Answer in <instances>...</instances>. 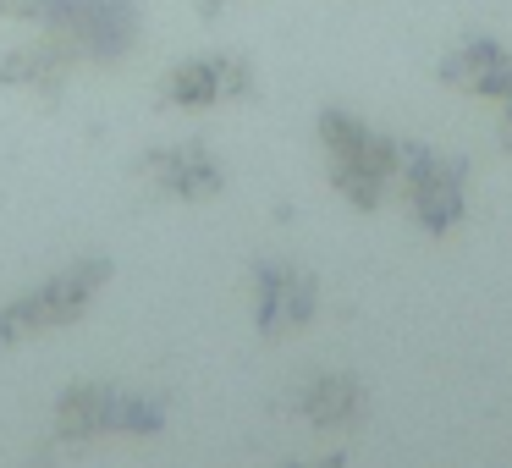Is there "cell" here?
Instances as JSON below:
<instances>
[{
    "label": "cell",
    "mask_w": 512,
    "mask_h": 468,
    "mask_svg": "<svg viewBox=\"0 0 512 468\" xmlns=\"http://www.w3.org/2000/svg\"><path fill=\"white\" fill-rule=\"evenodd\" d=\"M105 281H111V259L105 254L72 259L67 270H56L50 281H39L34 292L0 303V342L12 347V342H28V336H39V331L78 325L83 314L94 309V298L105 292Z\"/></svg>",
    "instance_id": "3"
},
{
    "label": "cell",
    "mask_w": 512,
    "mask_h": 468,
    "mask_svg": "<svg viewBox=\"0 0 512 468\" xmlns=\"http://www.w3.org/2000/svg\"><path fill=\"white\" fill-rule=\"evenodd\" d=\"M17 17L67 39L78 61H122L144 28L138 0H23Z\"/></svg>",
    "instance_id": "2"
},
{
    "label": "cell",
    "mask_w": 512,
    "mask_h": 468,
    "mask_svg": "<svg viewBox=\"0 0 512 468\" xmlns=\"http://www.w3.org/2000/svg\"><path fill=\"white\" fill-rule=\"evenodd\" d=\"M144 182L166 199H182V204H204V199H221L226 193V166L210 144L188 138V144H160L138 160Z\"/></svg>",
    "instance_id": "6"
},
{
    "label": "cell",
    "mask_w": 512,
    "mask_h": 468,
    "mask_svg": "<svg viewBox=\"0 0 512 468\" xmlns=\"http://www.w3.org/2000/svg\"><path fill=\"white\" fill-rule=\"evenodd\" d=\"M221 6H226V0H204V12H221Z\"/></svg>",
    "instance_id": "15"
},
{
    "label": "cell",
    "mask_w": 512,
    "mask_h": 468,
    "mask_svg": "<svg viewBox=\"0 0 512 468\" xmlns=\"http://www.w3.org/2000/svg\"><path fill=\"white\" fill-rule=\"evenodd\" d=\"M314 133H320V149H325V177H331V188L353 210L375 215L391 199V182H397V166H402V144L391 133H380V127H369L364 116L342 111V105H325L314 116Z\"/></svg>",
    "instance_id": "1"
},
{
    "label": "cell",
    "mask_w": 512,
    "mask_h": 468,
    "mask_svg": "<svg viewBox=\"0 0 512 468\" xmlns=\"http://www.w3.org/2000/svg\"><path fill=\"white\" fill-rule=\"evenodd\" d=\"M72 67H78V50H72L67 39H56V34L39 28V39H28V45H17V50L0 56V83L28 89V94H39V100H56V94L67 89Z\"/></svg>",
    "instance_id": "9"
},
{
    "label": "cell",
    "mask_w": 512,
    "mask_h": 468,
    "mask_svg": "<svg viewBox=\"0 0 512 468\" xmlns=\"http://www.w3.org/2000/svg\"><path fill=\"white\" fill-rule=\"evenodd\" d=\"M397 182L424 237H452L468 221V160L441 155L430 144H402Z\"/></svg>",
    "instance_id": "4"
},
{
    "label": "cell",
    "mask_w": 512,
    "mask_h": 468,
    "mask_svg": "<svg viewBox=\"0 0 512 468\" xmlns=\"http://www.w3.org/2000/svg\"><path fill=\"white\" fill-rule=\"evenodd\" d=\"M243 94H254V67L243 56H193L171 67L160 83V100L177 111H210V105L243 100Z\"/></svg>",
    "instance_id": "7"
},
{
    "label": "cell",
    "mask_w": 512,
    "mask_h": 468,
    "mask_svg": "<svg viewBox=\"0 0 512 468\" xmlns=\"http://www.w3.org/2000/svg\"><path fill=\"white\" fill-rule=\"evenodd\" d=\"M292 408H298V419H309L314 430H353L369 413V391L358 375L325 369V375H309L292 391Z\"/></svg>",
    "instance_id": "10"
},
{
    "label": "cell",
    "mask_w": 512,
    "mask_h": 468,
    "mask_svg": "<svg viewBox=\"0 0 512 468\" xmlns=\"http://www.w3.org/2000/svg\"><path fill=\"white\" fill-rule=\"evenodd\" d=\"M17 6H23V0H0V17H17Z\"/></svg>",
    "instance_id": "14"
},
{
    "label": "cell",
    "mask_w": 512,
    "mask_h": 468,
    "mask_svg": "<svg viewBox=\"0 0 512 468\" xmlns=\"http://www.w3.org/2000/svg\"><path fill=\"white\" fill-rule=\"evenodd\" d=\"M320 314V276L287 259L254 265V325L259 336H292Z\"/></svg>",
    "instance_id": "5"
},
{
    "label": "cell",
    "mask_w": 512,
    "mask_h": 468,
    "mask_svg": "<svg viewBox=\"0 0 512 468\" xmlns=\"http://www.w3.org/2000/svg\"><path fill=\"white\" fill-rule=\"evenodd\" d=\"M116 397H122V386H105V380H72V386L56 397V435L61 441L116 435Z\"/></svg>",
    "instance_id": "11"
},
{
    "label": "cell",
    "mask_w": 512,
    "mask_h": 468,
    "mask_svg": "<svg viewBox=\"0 0 512 468\" xmlns=\"http://www.w3.org/2000/svg\"><path fill=\"white\" fill-rule=\"evenodd\" d=\"M501 149L512 155V100H501Z\"/></svg>",
    "instance_id": "12"
},
{
    "label": "cell",
    "mask_w": 512,
    "mask_h": 468,
    "mask_svg": "<svg viewBox=\"0 0 512 468\" xmlns=\"http://www.w3.org/2000/svg\"><path fill=\"white\" fill-rule=\"evenodd\" d=\"M292 468H347L342 457H320V463H292Z\"/></svg>",
    "instance_id": "13"
},
{
    "label": "cell",
    "mask_w": 512,
    "mask_h": 468,
    "mask_svg": "<svg viewBox=\"0 0 512 468\" xmlns=\"http://www.w3.org/2000/svg\"><path fill=\"white\" fill-rule=\"evenodd\" d=\"M435 78L452 94H468V100H512V50L496 45V39L474 34L463 45H452L435 67Z\"/></svg>",
    "instance_id": "8"
}]
</instances>
